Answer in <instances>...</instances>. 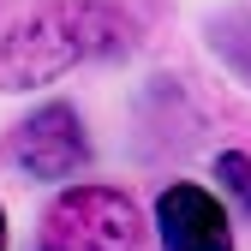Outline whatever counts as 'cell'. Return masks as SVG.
<instances>
[{"instance_id": "1", "label": "cell", "mask_w": 251, "mask_h": 251, "mask_svg": "<svg viewBox=\"0 0 251 251\" xmlns=\"http://www.w3.org/2000/svg\"><path fill=\"white\" fill-rule=\"evenodd\" d=\"M132 42L126 12L102 6V0H66V6H42L18 18L0 36V90H30V84H54L84 60L120 54Z\"/></svg>"}, {"instance_id": "2", "label": "cell", "mask_w": 251, "mask_h": 251, "mask_svg": "<svg viewBox=\"0 0 251 251\" xmlns=\"http://www.w3.org/2000/svg\"><path fill=\"white\" fill-rule=\"evenodd\" d=\"M144 215L114 185H72L42 215V251H138Z\"/></svg>"}, {"instance_id": "3", "label": "cell", "mask_w": 251, "mask_h": 251, "mask_svg": "<svg viewBox=\"0 0 251 251\" xmlns=\"http://www.w3.org/2000/svg\"><path fill=\"white\" fill-rule=\"evenodd\" d=\"M12 155H18V168H24L30 179H72V174L90 162V144H84L78 114L54 102V108H36V114L18 126Z\"/></svg>"}, {"instance_id": "4", "label": "cell", "mask_w": 251, "mask_h": 251, "mask_svg": "<svg viewBox=\"0 0 251 251\" xmlns=\"http://www.w3.org/2000/svg\"><path fill=\"white\" fill-rule=\"evenodd\" d=\"M162 251H233V227L203 185H168L155 198Z\"/></svg>"}, {"instance_id": "5", "label": "cell", "mask_w": 251, "mask_h": 251, "mask_svg": "<svg viewBox=\"0 0 251 251\" xmlns=\"http://www.w3.org/2000/svg\"><path fill=\"white\" fill-rule=\"evenodd\" d=\"M215 179H222L227 192L239 198V209L251 215V155H245V150H227V155H215Z\"/></svg>"}, {"instance_id": "6", "label": "cell", "mask_w": 251, "mask_h": 251, "mask_svg": "<svg viewBox=\"0 0 251 251\" xmlns=\"http://www.w3.org/2000/svg\"><path fill=\"white\" fill-rule=\"evenodd\" d=\"M0 251H6V215H0Z\"/></svg>"}]
</instances>
